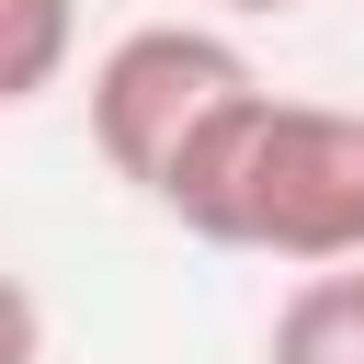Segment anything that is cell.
Segmentation results:
<instances>
[{"label":"cell","instance_id":"6da1fadb","mask_svg":"<svg viewBox=\"0 0 364 364\" xmlns=\"http://www.w3.org/2000/svg\"><path fill=\"white\" fill-rule=\"evenodd\" d=\"M159 216L182 239H205V250L341 273V262H364V114L250 91L193 148V171L159 193Z\"/></svg>","mask_w":364,"mask_h":364},{"label":"cell","instance_id":"7a4b0ae2","mask_svg":"<svg viewBox=\"0 0 364 364\" xmlns=\"http://www.w3.org/2000/svg\"><path fill=\"white\" fill-rule=\"evenodd\" d=\"M262 91V68L239 57V34L216 23H136L91 57V148L114 159V182H136L148 205L193 171V148Z\"/></svg>","mask_w":364,"mask_h":364},{"label":"cell","instance_id":"3957f363","mask_svg":"<svg viewBox=\"0 0 364 364\" xmlns=\"http://www.w3.org/2000/svg\"><path fill=\"white\" fill-rule=\"evenodd\" d=\"M262 364H364V262L341 273H307L273 330H262Z\"/></svg>","mask_w":364,"mask_h":364},{"label":"cell","instance_id":"5b68a950","mask_svg":"<svg viewBox=\"0 0 364 364\" xmlns=\"http://www.w3.org/2000/svg\"><path fill=\"white\" fill-rule=\"evenodd\" d=\"M228 11H307V0H228Z\"/></svg>","mask_w":364,"mask_h":364},{"label":"cell","instance_id":"277c9868","mask_svg":"<svg viewBox=\"0 0 364 364\" xmlns=\"http://www.w3.org/2000/svg\"><path fill=\"white\" fill-rule=\"evenodd\" d=\"M80 46V0H0V102H46Z\"/></svg>","mask_w":364,"mask_h":364}]
</instances>
